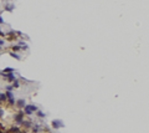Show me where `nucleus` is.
I'll list each match as a JSON object with an SVG mask.
<instances>
[{"mask_svg":"<svg viewBox=\"0 0 149 133\" xmlns=\"http://www.w3.org/2000/svg\"><path fill=\"white\" fill-rule=\"evenodd\" d=\"M21 126H24L25 128H31L34 124H32V122L31 121H26V120H24V122H23V124Z\"/></svg>","mask_w":149,"mask_h":133,"instance_id":"1a4fd4ad","label":"nucleus"},{"mask_svg":"<svg viewBox=\"0 0 149 133\" xmlns=\"http://www.w3.org/2000/svg\"><path fill=\"white\" fill-rule=\"evenodd\" d=\"M5 133H10V132H5Z\"/></svg>","mask_w":149,"mask_h":133,"instance_id":"aec40b11","label":"nucleus"},{"mask_svg":"<svg viewBox=\"0 0 149 133\" xmlns=\"http://www.w3.org/2000/svg\"><path fill=\"white\" fill-rule=\"evenodd\" d=\"M14 120H15V123H16L17 126H21V124H23V122H24V120H25V115H24V112L20 109L17 113H15V115H14Z\"/></svg>","mask_w":149,"mask_h":133,"instance_id":"f03ea898","label":"nucleus"},{"mask_svg":"<svg viewBox=\"0 0 149 133\" xmlns=\"http://www.w3.org/2000/svg\"><path fill=\"white\" fill-rule=\"evenodd\" d=\"M9 55L11 56V57L16 59V60H21V56H20V55H17V53H16V52H14V51H10V52H9Z\"/></svg>","mask_w":149,"mask_h":133,"instance_id":"9b49d317","label":"nucleus"},{"mask_svg":"<svg viewBox=\"0 0 149 133\" xmlns=\"http://www.w3.org/2000/svg\"><path fill=\"white\" fill-rule=\"evenodd\" d=\"M0 24H4V19H3L1 15H0Z\"/></svg>","mask_w":149,"mask_h":133,"instance_id":"6ab92c4d","label":"nucleus"},{"mask_svg":"<svg viewBox=\"0 0 149 133\" xmlns=\"http://www.w3.org/2000/svg\"><path fill=\"white\" fill-rule=\"evenodd\" d=\"M11 50L15 52V51H20V50H23V49H21V46H19V45L16 44V45H12V46H11Z\"/></svg>","mask_w":149,"mask_h":133,"instance_id":"4468645a","label":"nucleus"},{"mask_svg":"<svg viewBox=\"0 0 149 133\" xmlns=\"http://www.w3.org/2000/svg\"><path fill=\"white\" fill-rule=\"evenodd\" d=\"M24 111V115L25 116H31V115H34V113L39 109L37 108V106H35V105H32V103H26V106L23 108Z\"/></svg>","mask_w":149,"mask_h":133,"instance_id":"f257e3e1","label":"nucleus"},{"mask_svg":"<svg viewBox=\"0 0 149 133\" xmlns=\"http://www.w3.org/2000/svg\"><path fill=\"white\" fill-rule=\"evenodd\" d=\"M35 115H36L37 117H39V118H45V117H46V113H45V112H42V111H39V109L36 111Z\"/></svg>","mask_w":149,"mask_h":133,"instance_id":"9d476101","label":"nucleus"},{"mask_svg":"<svg viewBox=\"0 0 149 133\" xmlns=\"http://www.w3.org/2000/svg\"><path fill=\"white\" fill-rule=\"evenodd\" d=\"M31 129H32L34 133H37V132H40V131L42 129V126H40V124H35V126L31 127Z\"/></svg>","mask_w":149,"mask_h":133,"instance_id":"6e6552de","label":"nucleus"},{"mask_svg":"<svg viewBox=\"0 0 149 133\" xmlns=\"http://www.w3.org/2000/svg\"><path fill=\"white\" fill-rule=\"evenodd\" d=\"M5 90H6V91H11V92H12L14 87H12V85H6V86H5Z\"/></svg>","mask_w":149,"mask_h":133,"instance_id":"dca6fc26","label":"nucleus"},{"mask_svg":"<svg viewBox=\"0 0 149 133\" xmlns=\"http://www.w3.org/2000/svg\"><path fill=\"white\" fill-rule=\"evenodd\" d=\"M0 73H1V72H0Z\"/></svg>","mask_w":149,"mask_h":133,"instance_id":"4be33fe9","label":"nucleus"},{"mask_svg":"<svg viewBox=\"0 0 149 133\" xmlns=\"http://www.w3.org/2000/svg\"><path fill=\"white\" fill-rule=\"evenodd\" d=\"M4 113H5L4 108H3V107H0V117H3V116H4Z\"/></svg>","mask_w":149,"mask_h":133,"instance_id":"a211bd4d","label":"nucleus"},{"mask_svg":"<svg viewBox=\"0 0 149 133\" xmlns=\"http://www.w3.org/2000/svg\"><path fill=\"white\" fill-rule=\"evenodd\" d=\"M0 76H3V77H4L5 80H8L9 82H12V81L16 79L14 72H10V73H4V72H1V73H0Z\"/></svg>","mask_w":149,"mask_h":133,"instance_id":"39448f33","label":"nucleus"},{"mask_svg":"<svg viewBox=\"0 0 149 133\" xmlns=\"http://www.w3.org/2000/svg\"><path fill=\"white\" fill-rule=\"evenodd\" d=\"M4 9L6 10V11H14L15 10V4H12V3H6L5 5H4Z\"/></svg>","mask_w":149,"mask_h":133,"instance_id":"0eeeda50","label":"nucleus"},{"mask_svg":"<svg viewBox=\"0 0 149 133\" xmlns=\"http://www.w3.org/2000/svg\"><path fill=\"white\" fill-rule=\"evenodd\" d=\"M4 46H5V40L4 39H0V50H1Z\"/></svg>","mask_w":149,"mask_h":133,"instance_id":"f3484780","label":"nucleus"},{"mask_svg":"<svg viewBox=\"0 0 149 133\" xmlns=\"http://www.w3.org/2000/svg\"><path fill=\"white\" fill-rule=\"evenodd\" d=\"M3 72H4V73H10V72H15V70L11 68V67H6V68H4Z\"/></svg>","mask_w":149,"mask_h":133,"instance_id":"2eb2a0df","label":"nucleus"},{"mask_svg":"<svg viewBox=\"0 0 149 133\" xmlns=\"http://www.w3.org/2000/svg\"><path fill=\"white\" fill-rule=\"evenodd\" d=\"M10 133H21V131H20V128H19V127H11Z\"/></svg>","mask_w":149,"mask_h":133,"instance_id":"ddd939ff","label":"nucleus"},{"mask_svg":"<svg viewBox=\"0 0 149 133\" xmlns=\"http://www.w3.org/2000/svg\"><path fill=\"white\" fill-rule=\"evenodd\" d=\"M15 106H16L19 109H23V108L26 106V101H25L24 98H20V100L15 101Z\"/></svg>","mask_w":149,"mask_h":133,"instance_id":"423d86ee","label":"nucleus"},{"mask_svg":"<svg viewBox=\"0 0 149 133\" xmlns=\"http://www.w3.org/2000/svg\"><path fill=\"white\" fill-rule=\"evenodd\" d=\"M11 83H12V87H14V88H19V87H20V81H19L17 79H15Z\"/></svg>","mask_w":149,"mask_h":133,"instance_id":"f8f14e48","label":"nucleus"},{"mask_svg":"<svg viewBox=\"0 0 149 133\" xmlns=\"http://www.w3.org/2000/svg\"><path fill=\"white\" fill-rule=\"evenodd\" d=\"M0 94H1V92H0Z\"/></svg>","mask_w":149,"mask_h":133,"instance_id":"412c9836","label":"nucleus"},{"mask_svg":"<svg viewBox=\"0 0 149 133\" xmlns=\"http://www.w3.org/2000/svg\"><path fill=\"white\" fill-rule=\"evenodd\" d=\"M5 96H6V102L10 105V106H14L15 105V96L11 91H6L5 92Z\"/></svg>","mask_w":149,"mask_h":133,"instance_id":"7ed1b4c3","label":"nucleus"},{"mask_svg":"<svg viewBox=\"0 0 149 133\" xmlns=\"http://www.w3.org/2000/svg\"><path fill=\"white\" fill-rule=\"evenodd\" d=\"M51 126H52L53 129H60V128H62L65 124H63V122H62L61 120H53L52 123H51Z\"/></svg>","mask_w":149,"mask_h":133,"instance_id":"20e7f679","label":"nucleus"}]
</instances>
